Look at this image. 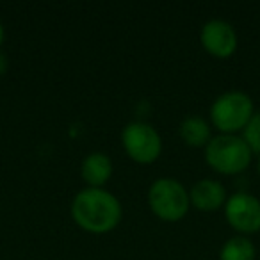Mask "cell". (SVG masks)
Instances as JSON below:
<instances>
[{
	"mask_svg": "<svg viewBox=\"0 0 260 260\" xmlns=\"http://www.w3.org/2000/svg\"><path fill=\"white\" fill-rule=\"evenodd\" d=\"M72 217L87 234L104 235L116 230L123 217L121 202L107 189L84 187L72 202Z\"/></svg>",
	"mask_w": 260,
	"mask_h": 260,
	"instance_id": "6da1fadb",
	"label": "cell"
},
{
	"mask_svg": "<svg viewBox=\"0 0 260 260\" xmlns=\"http://www.w3.org/2000/svg\"><path fill=\"white\" fill-rule=\"evenodd\" d=\"M209 114L210 125L216 126L219 134H237L255 114V105L248 93L234 89L219 94L210 105Z\"/></svg>",
	"mask_w": 260,
	"mask_h": 260,
	"instance_id": "7a4b0ae2",
	"label": "cell"
},
{
	"mask_svg": "<svg viewBox=\"0 0 260 260\" xmlns=\"http://www.w3.org/2000/svg\"><path fill=\"white\" fill-rule=\"evenodd\" d=\"M203 150H205L207 164L221 175L242 173L253 159L249 146L237 134L212 136L209 145Z\"/></svg>",
	"mask_w": 260,
	"mask_h": 260,
	"instance_id": "3957f363",
	"label": "cell"
},
{
	"mask_svg": "<svg viewBox=\"0 0 260 260\" xmlns=\"http://www.w3.org/2000/svg\"><path fill=\"white\" fill-rule=\"evenodd\" d=\"M148 205L159 219L166 223H177L184 219L191 209L189 191L177 178H157L148 189Z\"/></svg>",
	"mask_w": 260,
	"mask_h": 260,
	"instance_id": "277c9868",
	"label": "cell"
},
{
	"mask_svg": "<svg viewBox=\"0 0 260 260\" xmlns=\"http://www.w3.org/2000/svg\"><path fill=\"white\" fill-rule=\"evenodd\" d=\"M121 146L138 164H153L162 153V138L146 121H130L121 130Z\"/></svg>",
	"mask_w": 260,
	"mask_h": 260,
	"instance_id": "5b68a950",
	"label": "cell"
},
{
	"mask_svg": "<svg viewBox=\"0 0 260 260\" xmlns=\"http://www.w3.org/2000/svg\"><path fill=\"white\" fill-rule=\"evenodd\" d=\"M224 219L239 235L260 232V200L249 192H234L224 203Z\"/></svg>",
	"mask_w": 260,
	"mask_h": 260,
	"instance_id": "8992f818",
	"label": "cell"
},
{
	"mask_svg": "<svg viewBox=\"0 0 260 260\" xmlns=\"http://www.w3.org/2000/svg\"><path fill=\"white\" fill-rule=\"evenodd\" d=\"M200 43L203 50L216 59H228L235 54L239 38L234 25L224 20H209L200 30Z\"/></svg>",
	"mask_w": 260,
	"mask_h": 260,
	"instance_id": "52a82bcc",
	"label": "cell"
},
{
	"mask_svg": "<svg viewBox=\"0 0 260 260\" xmlns=\"http://www.w3.org/2000/svg\"><path fill=\"white\" fill-rule=\"evenodd\" d=\"M189 200L194 209L202 212H214L224 207L228 200V192L219 180L214 178H202L194 182L189 189Z\"/></svg>",
	"mask_w": 260,
	"mask_h": 260,
	"instance_id": "ba28073f",
	"label": "cell"
},
{
	"mask_svg": "<svg viewBox=\"0 0 260 260\" xmlns=\"http://www.w3.org/2000/svg\"><path fill=\"white\" fill-rule=\"evenodd\" d=\"M112 160L107 153L104 152H93L86 155L80 164V177L87 184V187L102 189L112 177Z\"/></svg>",
	"mask_w": 260,
	"mask_h": 260,
	"instance_id": "9c48e42d",
	"label": "cell"
},
{
	"mask_svg": "<svg viewBox=\"0 0 260 260\" xmlns=\"http://www.w3.org/2000/svg\"><path fill=\"white\" fill-rule=\"evenodd\" d=\"M180 139L191 148H205L212 139V126L202 116H187L178 126Z\"/></svg>",
	"mask_w": 260,
	"mask_h": 260,
	"instance_id": "30bf717a",
	"label": "cell"
},
{
	"mask_svg": "<svg viewBox=\"0 0 260 260\" xmlns=\"http://www.w3.org/2000/svg\"><path fill=\"white\" fill-rule=\"evenodd\" d=\"M256 248L246 235H234L226 239L219 249V260H255Z\"/></svg>",
	"mask_w": 260,
	"mask_h": 260,
	"instance_id": "8fae6325",
	"label": "cell"
},
{
	"mask_svg": "<svg viewBox=\"0 0 260 260\" xmlns=\"http://www.w3.org/2000/svg\"><path fill=\"white\" fill-rule=\"evenodd\" d=\"M241 138L244 139V143L249 146L251 153L260 155V112H255V114L251 116L248 125L242 130Z\"/></svg>",
	"mask_w": 260,
	"mask_h": 260,
	"instance_id": "7c38bea8",
	"label": "cell"
},
{
	"mask_svg": "<svg viewBox=\"0 0 260 260\" xmlns=\"http://www.w3.org/2000/svg\"><path fill=\"white\" fill-rule=\"evenodd\" d=\"M8 66H9L8 57H6V54H2V52H0V77L8 72Z\"/></svg>",
	"mask_w": 260,
	"mask_h": 260,
	"instance_id": "4fadbf2b",
	"label": "cell"
},
{
	"mask_svg": "<svg viewBox=\"0 0 260 260\" xmlns=\"http://www.w3.org/2000/svg\"><path fill=\"white\" fill-rule=\"evenodd\" d=\"M4 38H6V30H4V25L0 22V45L4 43Z\"/></svg>",
	"mask_w": 260,
	"mask_h": 260,
	"instance_id": "5bb4252c",
	"label": "cell"
},
{
	"mask_svg": "<svg viewBox=\"0 0 260 260\" xmlns=\"http://www.w3.org/2000/svg\"><path fill=\"white\" fill-rule=\"evenodd\" d=\"M256 171H258V175H260V155H258V160H256Z\"/></svg>",
	"mask_w": 260,
	"mask_h": 260,
	"instance_id": "9a60e30c",
	"label": "cell"
}]
</instances>
